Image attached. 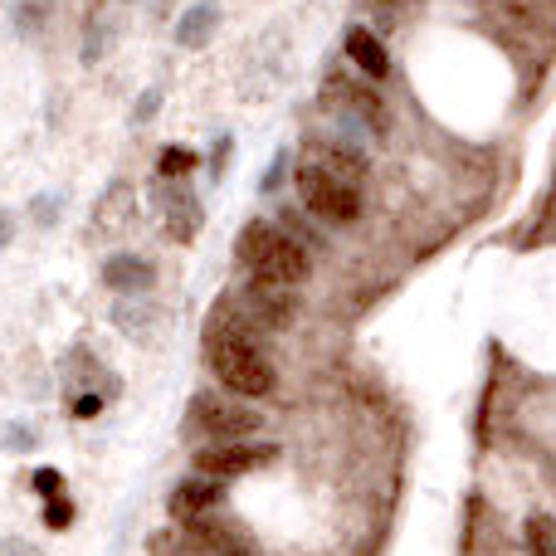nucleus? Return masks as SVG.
Segmentation results:
<instances>
[{"mask_svg": "<svg viewBox=\"0 0 556 556\" xmlns=\"http://www.w3.org/2000/svg\"><path fill=\"white\" fill-rule=\"evenodd\" d=\"M205 366L211 376L240 401H264L278 391V366L274 356L260 346V332L240 323V317L225 307L205 323Z\"/></svg>", "mask_w": 556, "mask_h": 556, "instance_id": "nucleus-1", "label": "nucleus"}, {"mask_svg": "<svg viewBox=\"0 0 556 556\" xmlns=\"http://www.w3.org/2000/svg\"><path fill=\"white\" fill-rule=\"evenodd\" d=\"M235 260L244 264V274H250L254 283H274V288H298V283H307V274H313L298 235L278 230L269 220L244 225L240 240H235Z\"/></svg>", "mask_w": 556, "mask_h": 556, "instance_id": "nucleus-2", "label": "nucleus"}, {"mask_svg": "<svg viewBox=\"0 0 556 556\" xmlns=\"http://www.w3.org/2000/svg\"><path fill=\"white\" fill-rule=\"evenodd\" d=\"M293 191L303 201V211L317 215L323 225H352L362 215V186L352 176L332 172L327 162H317V156H303L293 166Z\"/></svg>", "mask_w": 556, "mask_h": 556, "instance_id": "nucleus-3", "label": "nucleus"}, {"mask_svg": "<svg viewBox=\"0 0 556 556\" xmlns=\"http://www.w3.org/2000/svg\"><path fill=\"white\" fill-rule=\"evenodd\" d=\"M260 410H250V405L240 401H225V395L215 391H201L191 401V430L205 434L211 444H235V440H250V434H260Z\"/></svg>", "mask_w": 556, "mask_h": 556, "instance_id": "nucleus-4", "label": "nucleus"}, {"mask_svg": "<svg viewBox=\"0 0 556 556\" xmlns=\"http://www.w3.org/2000/svg\"><path fill=\"white\" fill-rule=\"evenodd\" d=\"M250 332H269V327H288L298 317V303L288 288H274V283H244L240 288V307H230Z\"/></svg>", "mask_w": 556, "mask_h": 556, "instance_id": "nucleus-5", "label": "nucleus"}, {"mask_svg": "<svg viewBox=\"0 0 556 556\" xmlns=\"http://www.w3.org/2000/svg\"><path fill=\"white\" fill-rule=\"evenodd\" d=\"M274 454H278L274 444H244V440H235V444H205V450L195 454V473H201V479H215V483H230V479H240V473L269 464Z\"/></svg>", "mask_w": 556, "mask_h": 556, "instance_id": "nucleus-6", "label": "nucleus"}, {"mask_svg": "<svg viewBox=\"0 0 556 556\" xmlns=\"http://www.w3.org/2000/svg\"><path fill=\"white\" fill-rule=\"evenodd\" d=\"M346 59H352V64L362 68L366 78H376V84L391 74V54H386V45H381V39H376L366 25H352V29H346Z\"/></svg>", "mask_w": 556, "mask_h": 556, "instance_id": "nucleus-7", "label": "nucleus"}, {"mask_svg": "<svg viewBox=\"0 0 556 556\" xmlns=\"http://www.w3.org/2000/svg\"><path fill=\"white\" fill-rule=\"evenodd\" d=\"M220 489L225 483H215V479H186V483H176V493H172V513L176 518H191V522H201L205 513L220 503Z\"/></svg>", "mask_w": 556, "mask_h": 556, "instance_id": "nucleus-8", "label": "nucleus"}, {"mask_svg": "<svg viewBox=\"0 0 556 556\" xmlns=\"http://www.w3.org/2000/svg\"><path fill=\"white\" fill-rule=\"evenodd\" d=\"M108 288H117V293H142V288H152V264L137 260V254H117V260H108Z\"/></svg>", "mask_w": 556, "mask_h": 556, "instance_id": "nucleus-9", "label": "nucleus"}, {"mask_svg": "<svg viewBox=\"0 0 556 556\" xmlns=\"http://www.w3.org/2000/svg\"><path fill=\"white\" fill-rule=\"evenodd\" d=\"M307 156H317V162H327L332 172H342V176H352V181H362L366 176V156L362 152H352L346 142H313V152Z\"/></svg>", "mask_w": 556, "mask_h": 556, "instance_id": "nucleus-10", "label": "nucleus"}, {"mask_svg": "<svg viewBox=\"0 0 556 556\" xmlns=\"http://www.w3.org/2000/svg\"><path fill=\"white\" fill-rule=\"evenodd\" d=\"M327 88H337V93H342L346 103H352L356 113H362L366 123L376 127V132H386V123H391V117H386V103H381V98H376V93H366V88L346 84V78H332V84H327Z\"/></svg>", "mask_w": 556, "mask_h": 556, "instance_id": "nucleus-11", "label": "nucleus"}, {"mask_svg": "<svg viewBox=\"0 0 556 556\" xmlns=\"http://www.w3.org/2000/svg\"><path fill=\"white\" fill-rule=\"evenodd\" d=\"M166 220H172V240H195V230H201V205L181 191V201H172Z\"/></svg>", "mask_w": 556, "mask_h": 556, "instance_id": "nucleus-12", "label": "nucleus"}, {"mask_svg": "<svg viewBox=\"0 0 556 556\" xmlns=\"http://www.w3.org/2000/svg\"><path fill=\"white\" fill-rule=\"evenodd\" d=\"M522 538H528V552L532 556H556V518H552V513H538V518H528Z\"/></svg>", "mask_w": 556, "mask_h": 556, "instance_id": "nucleus-13", "label": "nucleus"}, {"mask_svg": "<svg viewBox=\"0 0 556 556\" xmlns=\"http://www.w3.org/2000/svg\"><path fill=\"white\" fill-rule=\"evenodd\" d=\"M201 25H211V10H195V15L186 20V29H181L186 45H201V39H205V29H201Z\"/></svg>", "mask_w": 556, "mask_h": 556, "instance_id": "nucleus-14", "label": "nucleus"}, {"mask_svg": "<svg viewBox=\"0 0 556 556\" xmlns=\"http://www.w3.org/2000/svg\"><path fill=\"white\" fill-rule=\"evenodd\" d=\"M162 172H191V152H166L162 156Z\"/></svg>", "mask_w": 556, "mask_h": 556, "instance_id": "nucleus-15", "label": "nucleus"}, {"mask_svg": "<svg viewBox=\"0 0 556 556\" xmlns=\"http://www.w3.org/2000/svg\"><path fill=\"white\" fill-rule=\"evenodd\" d=\"M362 5H376V10H395L401 0H362Z\"/></svg>", "mask_w": 556, "mask_h": 556, "instance_id": "nucleus-16", "label": "nucleus"}]
</instances>
